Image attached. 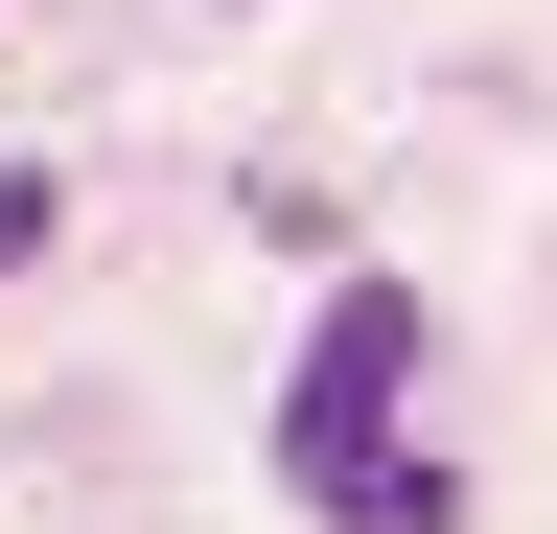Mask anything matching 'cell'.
<instances>
[{
	"label": "cell",
	"mask_w": 557,
	"mask_h": 534,
	"mask_svg": "<svg viewBox=\"0 0 557 534\" xmlns=\"http://www.w3.org/2000/svg\"><path fill=\"white\" fill-rule=\"evenodd\" d=\"M395 395H418V280H348V302L302 325V395H278V488H302V511H372Z\"/></svg>",
	"instance_id": "cell-1"
},
{
	"label": "cell",
	"mask_w": 557,
	"mask_h": 534,
	"mask_svg": "<svg viewBox=\"0 0 557 534\" xmlns=\"http://www.w3.org/2000/svg\"><path fill=\"white\" fill-rule=\"evenodd\" d=\"M348 534H465V488H442V464H372V511H348Z\"/></svg>",
	"instance_id": "cell-2"
}]
</instances>
